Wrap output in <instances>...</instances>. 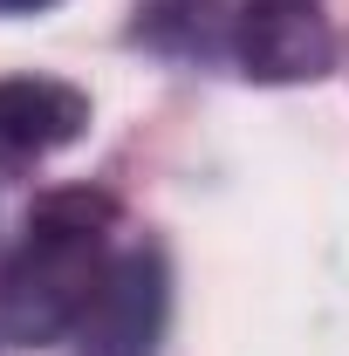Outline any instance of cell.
<instances>
[{
  "label": "cell",
  "mask_w": 349,
  "mask_h": 356,
  "mask_svg": "<svg viewBox=\"0 0 349 356\" xmlns=\"http://www.w3.org/2000/svg\"><path fill=\"white\" fill-rule=\"evenodd\" d=\"M110 220L103 192H48L21 226L14 261L0 267V336L35 350L76 329L89 288L110 267Z\"/></svg>",
  "instance_id": "1"
},
{
  "label": "cell",
  "mask_w": 349,
  "mask_h": 356,
  "mask_svg": "<svg viewBox=\"0 0 349 356\" xmlns=\"http://www.w3.org/2000/svg\"><path fill=\"white\" fill-rule=\"evenodd\" d=\"M172 322V274L158 247H131L110 254L103 281L89 288L83 315H76V356H158Z\"/></svg>",
  "instance_id": "2"
},
{
  "label": "cell",
  "mask_w": 349,
  "mask_h": 356,
  "mask_svg": "<svg viewBox=\"0 0 349 356\" xmlns=\"http://www.w3.org/2000/svg\"><path fill=\"white\" fill-rule=\"evenodd\" d=\"M233 48H240L247 76H261V83H308V76H329V62H336L322 0H240Z\"/></svg>",
  "instance_id": "3"
},
{
  "label": "cell",
  "mask_w": 349,
  "mask_h": 356,
  "mask_svg": "<svg viewBox=\"0 0 349 356\" xmlns=\"http://www.w3.org/2000/svg\"><path fill=\"white\" fill-rule=\"evenodd\" d=\"M89 131V96L55 76H14L0 83V151L48 158Z\"/></svg>",
  "instance_id": "4"
},
{
  "label": "cell",
  "mask_w": 349,
  "mask_h": 356,
  "mask_svg": "<svg viewBox=\"0 0 349 356\" xmlns=\"http://www.w3.org/2000/svg\"><path fill=\"white\" fill-rule=\"evenodd\" d=\"M35 7H55V0H0V14H35Z\"/></svg>",
  "instance_id": "5"
}]
</instances>
